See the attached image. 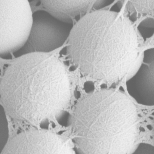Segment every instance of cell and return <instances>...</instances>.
Returning <instances> with one entry per match:
<instances>
[{
    "instance_id": "5bb4252c",
    "label": "cell",
    "mask_w": 154,
    "mask_h": 154,
    "mask_svg": "<svg viewBox=\"0 0 154 154\" xmlns=\"http://www.w3.org/2000/svg\"><path fill=\"white\" fill-rule=\"evenodd\" d=\"M113 0H107V1H96L93 5V8L96 11L100 10V9L109 6L113 3Z\"/></svg>"
},
{
    "instance_id": "277c9868",
    "label": "cell",
    "mask_w": 154,
    "mask_h": 154,
    "mask_svg": "<svg viewBox=\"0 0 154 154\" xmlns=\"http://www.w3.org/2000/svg\"><path fill=\"white\" fill-rule=\"evenodd\" d=\"M32 15L27 0H0V56L14 54L24 45Z\"/></svg>"
},
{
    "instance_id": "5b68a950",
    "label": "cell",
    "mask_w": 154,
    "mask_h": 154,
    "mask_svg": "<svg viewBox=\"0 0 154 154\" xmlns=\"http://www.w3.org/2000/svg\"><path fill=\"white\" fill-rule=\"evenodd\" d=\"M73 23L57 19L47 11L32 15L30 32L24 45L13 54L18 57L31 53L47 54L62 46L68 38Z\"/></svg>"
},
{
    "instance_id": "30bf717a",
    "label": "cell",
    "mask_w": 154,
    "mask_h": 154,
    "mask_svg": "<svg viewBox=\"0 0 154 154\" xmlns=\"http://www.w3.org/2000/svg\"><path fill=\"white\" fill-rule=\"evenodd\" d=\"M154 1H130L128 4L130 9H135L140 14L152 15L154 13Z\"/></svg>"
},
{
    "instance_id": "4fadbf2b",
    "label": "cell",
    "mask_w": 154,
    "mask_h": 154,
    "mask_svg": "<svg viewBox=\"0 0 154 154\" xmlns=\"http://www.w3.org/2000/svg\"><path fill=\"white\" fill-rule=\"evenodd\" d=\"M154 49L150 48L146 50L144 53L143 62L146 64H154Z\"/></svg>"
},
{
    "instance_id": "3957f363",
    "label": "cell",
    "mask_w": 154,
    "mask_h": 154,
    "mask_svg": "<svg viewBox=\"0 0 154 154\" xmlns=\"http://www.w3.org/2000/svg\"><path fill=\"white\" fill-rule=\"evenodd\" d=\"M72 124L81 154H130L134 149L137 107L121 92L105 89L85 95L75 105Z\"/></svg>"
},
{
    "instance_id": "9c48e42d",
    "label": "cell",
    "mask_w": 154,
    "mask_h": 154,
    "mask_svg": "<svg viewBox=\"0 0 154 154\" xmlns=\"http://www.w3.org/2000/svg\"><path fill=\"white\" fill-rule=\"evenodd\" d=\"M8 123L6 111L3 106L0 104V154H2L8 144Z\"/></svg>"
},
{
    "instance_id": "7a4b0ae2",
    "label": "cell",
    "mask_w": 154,
    "mask_h": 154,
    "mask_svg": "<svg viewBox=\"0 0 154 154\" xmlns=\"http://www.w3.org/2000/svg\"><path fill=\"white\" fill-rule=\"evenodd\" d=\"M5 111L14 119L32 123L59 117L71 100L64 66L45 53L17 57L5 71L0 85Z\"/></svg>"
},
{
    "instance_id": "6da1fadb",
    "label": "cell",
    "mask_w": 154,
    "mask_h": 154,
    "mask_svg": "<svg viewBox=\"0 0 154 154\" xmlns=\"http://www.w3.org/2000/svg\"><path fill=\"white\" fill-rule=\"evenodd\" d=\"M138 47L132 25L111 11L86 14L74 25L68 37V52L75 65L85 75L108 83L134 75Z\"/></svg>"
},
{
    "instance_id": "8fae6325",
    "label": "cell",
    "mask_w": 154,
    "mask_h": 154,
    "mask_svg": "<svg viewBox=\"0 0 154 154\" xmlns=\"http://www.w3.org/2000/svg\"><path fill=\"white\" fill-rule=\"evenodd\" d=\"M138 30L145 38L151 37L154 34V20L151 18H147L141 21L138 26Z\"/></svg>"
},
{
    "instance_id": "7c38bea8",
    "label": "cell",
    "mask_w": 154,
    "mask_h": 154,
    "mask_svg": "<svg viewBox=\"0 0 154 154\" xmlns=\"http://www.w3.org/2000/svg\"><path fill=\"white\" fill-rule=\"evenodd\" d=\"M130 154H154V146L148 143H140Z\"/></svg>"
},
{
    "instance_id": "8992f818",
    "label": "cell",
    "mask_w": 154,
    "mask_h": 154,
    "mask_svg": "<svg viewBox=\"0 0 154 154\" xmlns=\"http://www.w3.org/2000/svg\"><path fill=\"white\" fill-rule=\"evenodd\" d=\"M2 154H76L70 142L46 131L34 130L18 134L8 142Z\"/></svg>"
},
{
    "instance_id": "ba28073f",
    "label": "cell",
    "mask_w": 154,
    "mask_h": 154,
    "mask_svg": "<svg viewBox=\"0 0 154 154\" xmlns=\"http://www.w3.org/2000/svg\"><path fill=\"white\" fill-rule=\"evenodd\" d=\"M94 1L43 0L41 2L48 12L57 19L73 23L72 18L85 13Z\"/></svg>"
},
{
    "instance_id": "52a82bcc",
    "label": "cell",
    "mask_w": 154,
    "mask_h": 154,
    "mask_svg": "<svg viewBox=\"0 0 154 154\" xmlns=\"http://www.w3.org/2000/svg\"><path fill=\"white\" fill-rule=\"evenodd\" d=\"M127 90L138 103L154 105V64L143 63L136 72L127 80Z\"/></svg>"
}]
</instances>
